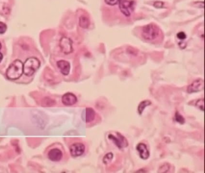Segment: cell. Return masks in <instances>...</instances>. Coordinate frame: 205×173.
<instances>
[{"mask_svg":"<svg viewBox=\"0 0 205 173\" xmlns=\"http://www.w3.org/2000/svg\"><path fill=\"white\" fill-rule=\"evenodd\" d=\"M55 104V101L51 98L46 97L42 100V106L43 107H52Z\"/></svg>","mask_w":205,"mask_h":173,"instance_id":"obj_17","label":"cell"},{"mask_svg":"<svg viewBox=\"0 0 205 173\" xmlns=\"http://www.w3.org/2000/svg\"><path fill=\"white\" fill-rule=\"evenodd\" d=\"M108 138L120 149L124 148L129 145V143L127 139L119 132L110 134Z\"/></svg>","mask_w":205,"mask_h":173,"instance_id":"obj_4","label":"cell"},{"mask_svg":"<svg viewBox=\"0 0 205 173\" xmlns=\"http://www.w3.org/2000/svg\"><path fill=\"white\" fill-rule=\"evenodd\" d=\"M136 149L138 151L139 156L142 159L146 160L149 158L150 152L146 144L143 143H140L136 146Z\"/></svg>","mask_w":205,"mask_h":173,"instance_id":"obj_12","label":"cell"},{"mask_svg":"<svg viewBox=\"0 0 205 173\" xmlns=\"http://www.w3.org/2000/svg\"><path fill=\"white\" fill-rule=\"evenodd\" d=\"M40 61L36 57L28 58L23 64V71L26 76L30 77L39 69Z\"/></svg>","mask_w":205,"mask_h":173,"instance_id":"obj_2","label":"cell"},{"mask_svg":"<svg viewBox=\"0 0 205 173\" xmlns=\"http://www.w3.org/2000/svg\"><path fill=\"white\" fill-rule=\"evenodd\" d=\"M72 41L70 38L67 37H63L60 40L59 46L60 48L64 54H69L72 53L73 51L72 46Z\"/></svg>","mask_w":205,"mask_h":173,"instance_id":"obj_6","label":"cell"},{"mask_svg":"<svg viewBox=\"0 0 205 173\" xmlns=\"http://www.w3.org/2000/svg\"><path fill=\"white\" fill-rule=\"evenodd\" d=\"M170 164H169V163H165L159 168L158 172L159 173H167L170 170Z\"/></svg>","mask_w":205,"mask_h":173,"instance_id":"obj_18","label":"cell"},{"mask_svg":"<svg viewBox=\"0 0 205 173\" xmlns=\"http://www.w3.org/2000/svg\"><path fill=\"white\" fill-rule=\"evenodd\" d=\"M61 101L63 105L66 106H72L77 102L78 99L73 93H66L63 95Z\"/></svg>","mask_w":205,"mask_h":173,"instance_id":"obj_9","label":"cell"},{"mask_svg":"<svg viewBox=\"0 0 205 173\" xmlns=\"http://www.w3.org/2000/svg\"><path fill=\"white\" fill-rule=\"evenodd\" d=\"M23 73V63L19 59L13 61L9 65L5 72L7 78L13 81L18 80Z\"/></svg>","mask_w":205,"mask_h":173,"instance_id":"obj_1","label":"cell"},{"mask_svg":"<svg viewBox=\"0 0 205 173\" xmlns=\"http://www.w3.org/2000/svg\"><path fill=\"white\" fill-rule=\"evenodd\" d=\"M57 65L60 70V72L63 75L67 76L69 75L70 70V64L68 61L61 59L57 61Z\"/></svg>","mask_w":205,"mask_h":173,"instance_id":"obj_11","label":"cell"},{"mask_svg":"<svg viewBox=\"0 0 205 173\" xmlns=\"http://www.w3.org/2000/svg\"><path fill=\"white\" fill-rule=\"evenodd\" d=\"M2 58H3V55L2 54V53H0V63H1V61L2 60Z\"/></svg>","mask_w":205,"mask_h":173,"instance_id":"obj_25","label":"cell"},{"mask_svg":"<svg viewBox=\"0 0 205 173\" xmlns=\"http://www.w3.org/2000/svg\"><path fill=\"white\" fill-rule=\"evenodd\" d=\"M159 34V29L155 24H148L142 29V36L147 40H153L157 38Z\"/></svg>","mask_w":205,"mask_h":173,"instance_id":"obj_3","label":"cell"},{"mask_svg":"<svg viewBox=\"0 0 205 173\" xmlns=\"http://www.w3.org/2000/svg\"><path fill=\"white\" fill-rule=\"evenodd\" d=\"M85 145L81 143H75L72 144L70 147L69 151L71 156L73 158H77L82 156L85 152Z\"/></svg>","mask_w":205,"mask_h":173,"instance_id":"obj_7","label":"cell"},{"mask_svg":"<svg viewBox=\"0 0 205 173\" xmlns=\"http://www.w3.org/2000/svg\"><path fill=\"white\" fill-rule=\"evenodd\" d=\"M7 30V25L2 22H0V34H4V32H5Z\"/></svg>","mask_w":205,"mask_h":173,"instance_id":"obj_21","label":"cell"},{"mask_svg":"<svg viewBox=\"0 0 205 173\" xmlns=\"http://www.w3.org/2000/svg\"><path fill=\"white\" fill-rule=\"evenodd\" d=\"M48 157L53 162H59L63 158V153L59 148H54L49 151Z\"/></svg>","mask_w":205,"mask_h":173,"instance_id":"obj_10","label":"cell"},{"mask_svg":"<svg viewBox=\"0 0 205 173\" xmlns=\"http://www.w3.org/2000/svg\"><path fill=\"white\" fill-rule=\"evenodd\" d=\"M120 0H105L107 4L110 5H114L119 2Z\"/></svg>","mask_w":205,"mask_h":173,"instance_id":"obj_22","label":"cell"},{"mask_svg":"<svg viewBox=\"0 0 205 173\" xmlns=\"http://www.w3.org/2000/svg\"><path fill=\"white\" fill-rule=\"evenodd\" d=\"M177 37L179 39L183 40H185L186 39V35L185 34V33L184 32H179L177 33Z\"/></svg>","mask_w":205,"mask_h":173,"instance_id":"obj_24","label":"cell"},{"mask_svg":"<svg viewBox=\"0 0 205 173\" xmlns=\"http://www.w3.org/2000/svg\"><path fill=\"white\" fill-rule=\"evenodd\" d=\"M196 106L197 108H199L200 110L203 111H204V99H199L196 103Z\"/></svg>","mask_w":205,"mask_h":173,"instance_id":"obj_20","label":"cell"},{"mask_svg":"<svg viewBox=\"0 0 205 173\" xmlns=\"http://www.w3.org/2000/svg\"><path fill=\"white\" fill-rule=\"evenodd\" d=\"M175 121L178 122L179 123L183 124L185 123V120L184 118V117L181 115L179 112H176L175 113Z\"/></svg>","mask_w":205,"mask_h":173,"instance_id":"obj_19","label":"cell"},{"mask_svg":"<svg viewBox=\"0 0 205 173\" xmlns=\"http://www.w3.org/2000/svg\"><path fill=\"white\" fill-rule=\"evenodd\" d=\"M119 8L121 12L126 16H130L134 11L135 2L134 0H120Z\"/></svg>","mask_w":205,"mask_h":173,"instance_id":"obj_5","label":"cell"},{"mask_svg":"<svg viewBox=\"0 0 205 173\" xmlns=\"http://www.w3.org/2000/svg\"><path fill=\"white\" fill-rule=\"evenodd\" d=\"M1 48H2V45H1V42H0V49H1Z\"/></svg>","mask_w":205,"mask_h":173,"instance_id":"obj_26","label":"cell"},{"mask_svg":"<svg viewBox=\"0 0 205 173\" xmlns=\"http://www.w3.org/2000/svg\"><path fill=\"white\" fill-rule=\"evenodd\" d=\"M151 104H152V102L149 100H145L141 102L138 107V113H139V114L142 115L145 109L147 107L150 106Z\"/></svg>","mask_w":205,"mask_h":173,"instance_id":"obj_14","label":"cell"},{"mask_svg":"<svg viewBox=\"0 0 205 173\" xmlns=\"http://www.w3.org/2000/svg\"><path fill=\"white\" fill-rule=\"evenodd\" d=\"M95 111L91 108H87L85 110V121L86 123H90L94 120L95 118Z\"/></svg>","mask_w":205,"mask_h":173,"instance_id":"obj_13","label":"cell"},{"mask_svg":"<svg viewBox=\"0 0 205 173\" xmlns=\"http://www.w3.org/2000/svg\"><path fill=\"white\" fill-rule=\"evenodd\" d=\"M204 89V81L202 79H197L194 81L187 88L188 93H197Z\"/></svg>","mask_w":205,"mask_h":173,"instance_id":"obj_8","label":"cell"},{"mask_svg":"<svg viewBox=\"0 0 205 173\" xmlns=\"http://www.w3.org/2000/svg\"><path fill=\"white\" fill-rule=\"evenodd\" d=\"M153 6L157 8H161L164 6V2L162 1H155L153 3Z\"/></svg>","mask_w":205,"mask_h":173,"instance_id":"obj_23","label":"cell"},{"mask_svg":"<svg viewBox=\"0 0 205 173\" xmlns=\"http://www.w3.org/2000/svg\"><path fill=\"white\" fill-rule=\"evenodd\" d=\"M79 25L83 29H87L90 25V21L86 16H81L79 20Z\"/></svg>","mask_w":205,"mask_h":173,"instance_id":"obj_15","label":"cell"},{"mask_svg":"<svg viewBox=\"0 0 205 173\" xmlns=\"http://www.w3.org/2000/svg\"><path fill=\"white\" fill-rule=\"evenodd\" d=\"M113 153H111V152L108 153L103 158L102 162L105 165H108L111 162V161L113 160Z\"/></svg>","mask_w":205,"mask_h":173,"instance_id":"obj_16","label":"cell"}]
</instances>
